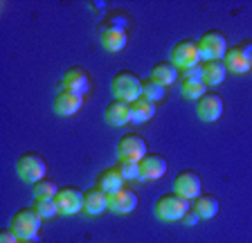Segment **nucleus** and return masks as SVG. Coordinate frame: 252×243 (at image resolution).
I'll return each mask as SVG.
<instances>
[{
  "label": "nucleus",
  "mask_w": 252,
  "mask_h": 243,
  "mask_svg": "<svg viewBox=\"0 0 252 243\" xmlns=\"http://www.w3.org/2000/svg\"><path fill=\"white\" fill-rule=\"evenodd\" d=\"M189 210H191V201H187L185 196L176 194V191H171V194H162L156 201V205H153L156 216L162 223L183 221L185 214H187Z\"/></svg>",
  "instance_id": "f257e3e1"
},
{
  "label": "nucleus",
  "mask_w": 252,
  "mask_h": 243,
  "mask_svg": "<svg viewBox=\"0 0 252 243\" xmlns=\"http://www.w3.org/2000/svg\"><path fill=\"white\" fill-rule=\"evenodd\" d=\"M41 225H43V216L34 207H23V210H18L14 216H11V223H9L11 230L21 239H25V241H34V239L38 237V232H41Z\"/></svg>",
  "instance_id": "f03ea898"
},
{
  "label": "nucleus",
  "mask_w": 252,
  "mask_h": 243,
  "mask_svg": "<svg viewBox=\"0 0 252 243\" xmlns=\"http://www.w3.org/2000/svg\"><path fill=\"white\" fill-rule=\"evenodd\" d=\"M110 88H113V95L120 101H128L133 104L135 99L142 97V79L131 70H120V72L113 77L110 81Z\"/></svg>",
  "instance_id": "7ed1b4c3"
},
{
  "label": "nucleus",
  "mask_w": 252,
  "mask_h": 243,
  "mask_svg": "<svg viewBox=\"0 0 252 243\" xmlns=\"http://www.w3.org/2000/svg\"><path fill=\"white\" fill-rule=\"evenodd\" d=\"M171 63L185 72V70H191L196 65L203 63L200 59V48H198V41H191V38H185V41H178L173 45L171 50Z\"/></svg>",
  "instance_id": "20e7f679"
},
{
  "label": "nucleus",
  "mask_w": 252,
  "mask_h": 243,
  "mask_svg": "<svg viewBox=\"0 0 252 243\" xmlns=\"http://www.w3.org/2000/svg\"><path fill=\"white\" fill-rule=\"evenodd\" d=\"M16 171H18L21 180H25L27 185H36L38 180L45 178L47 164H45V160H43L38 153L27 151V153H23L21 158L16 160Z\"/></svg>",
  "instance_id": "39448f33"
},
{
  "label": "nucleus",
  "mask_w": 252,
  "mask_h": 243,
  "mask_svg": "<svg viewBox=\"0 0 252 243\" xmlns=\"http://www.w3.org/2000/svg\"><path fill=\"white\" fill-rule=\"evenodd\" d=\"M198 48H200V59L203 61H223L227 54V38L223 32L219 30H210L205 32L198 41Z\"/></svg>",
  "instance_id": "423d86ee"
},
{
  "label": "nucleus",
  "mask_w": 252,
  "mask_h": 243,
  "mask_svg": "<svg viewBox=\"0 0 252 243\" xmlns=\"http://www.w3.org/2000/svg\"><path fill=\"white\" fill-rule=\"evenodd\" d=\"M227 72L234 74H246L252 70V43L243 41L241 45H234V48L227 50L225 59H223Z\"/></svg>",
  "instance_id": "0eeeda50"
},
{
  "label": "nucleus",
  "mask_w": 252,
  "mask_h": 243,
  "mask_svg": "<svg viewBox=\"0 0 252 243\" xmlns=\"http://www.w3.org/2000/svg\"><path fill=\"white\" fill-rule=\"evenodd\" d=\"M115 151H117V158L120 160H133V162H140V160L149 153L147 142H144L137 133H126V135H122Z\"/></svg>",
  "instance_id": "6e6552de"
},
{
  "label": "nucleus",
  "mask_w": 252,
  "mask_h": 243,
  "mask_svg": "<svg viewBox=\"0 0 252 243\" xmlns=\"http://www.w3.org/2000/svg\"><path fill=\"white\" fill-rule=\"evenodd\" d=\"M57 205L63 216H74L84 212V191H79L77 187H61L57 194Z\"/></svg>",
  "instance_id": "1a4fd4ad"
},
{
  "label": "nucleus",
  "mask_w": 252,
  "mask_h": 243,
  "mask_svg": "<svg viewBox=\"0 0 252 243\" xmlns=\"http://www.w3.org/2000/svg\"><path fill=\"white\" fill-rule=\"evenodd\" d=\"M200 189H203V182H200L198 174H196V171H191V169L180 171V174L176 176V180H173V191H176V194H180V196H185L187 201L198 198Z\"/></svg>",
  "instance_id": "9d476101"
},
{
  "label": "nucleus",
  "mask_w": 252,
  "mask_h": 243,
  "mask_svg": "<svg viewBox=\"0 0 252 243\" xmlns=\"http://www.w3.org/2000/svg\"><path fill=\"white\" fill-rule=\"evenodd\" d=\"M169 164L162 155L158 153H147L140 160V180L142 182H151V180H160L167 174Z\"/></svg>",
  "instance_id": "9b49d317"
},
{
  "label": "nucleus",
  "mask_w": 252,
  "mask_h": 243,
  "mask_svg": "<svg viewBox=\"0 0 252 243\" xmlns=\"http://www.w3.org/2000/svg\"><path fill=\"white\" fill-rule=\"evenodd\" d=\"M61 88L63 90H72V92H77V95L84 97L90 90V74L86 72L81 65H72V68H68L65 74H63Z\"/></svg>",
  "instance_id": "f8f14e48"
},
{
  "label": "nucleus",
  "mask_w": 252,
  "mask_h": 243,
  "mask_svg": "<svg viewBox=\"0 0 252 243\" xmlns=\"http://www.w3.org/2000/svg\"><path fill=\"white\" fill-rule=\"evenodd\" d=\"M54 113L61 117H70L74 113L81 111V106H84V97L72 92V90H59L57 97H54Z\"/></svg>",
  "instance_id": "ddd939ff"
},
{
  "label": "nucleus",
  "mask_w": 252,
  "mask_h": 243,
  "mask_svg": "<svg viewBox=\"0 0 252 243\" xmlns=\"http://www.w3.org/2000/svg\"><path fill=\"white\" fill-rule=\"evenodd\" d=\"M196 115L203 122H216L223 115V97L214 95V92H207L196 101Z\"/></svg>",
  "instance_id": "4468645a"
},
{
  "label": "nucleus",
  "mask_w": 252,
  "mask_h": 243,
  "mask_svg": "<svg viewBox=\"0 0 252 243\" xmlns=\"http://www.w3.org/2000/svg\"><path fill=\"white\" fill-rule=\"evenodd\" d=\"M108 198L110 196L106 194L104 189H99L97 185L86 189L84 191V214H88V216H99V214H104V212L108 210Z\"/></svg>",
  "instance_id": "2eb2a0df"
},
{
  "label": "nucleus",
  "mask_w": 252,
  "mask_h": 243,
  "mask_svg": "<svg viewBox=\"0 0 252 243\" xmlns=\"http://www.w3.org/2000/svg\"><path fill=\"white\" fill-rule=\"evenodd\" d=\"M128 43V32L124 30V25H108L101 30V45L108 52H122Z\"/></svg>",
  "instance_id": "dca6fc26"
},
{
  "label": "nucleus",
  "mask_w": 252,
  "mask_h": 243,
  "mask_svg": "<svg viewBox=\"0 0 252 243\" xmlns=\"http://www.w3.org/2000/svg\"><path fill=\"white\" fill-rule=\"evenodd\" d=\"M137 207V194L133 189H120L108 198V210L115 214H131Z\"/></svg>",
  "instance_id": "f3484780"
},
{
  "label": "nucleus",
  "mask_w": 252,
  "mask_h": 243,
  "mask_svg": "<svg viewBox=\"0 0 252 243\" xmlns=\"http://www.w3.org/2000/svg\"><path fill=\"white\" fill-rule=\"evenodd\" d=\"M104 120L108 122L110 126H124L131 122V104L128 101H110L104 111Z\"/></svg>",
  "instance_id": "a211bd4d"
},
{
  "label": "nucleus",
  "mask_w": 252,
  "mask_h": 243,
  "mask_svg": "<svg viewBox=\"0 0 252 243\" xmlns=\"http://www.w3.org/2000/svg\"><path fill=\"white\" fill-rule=\"evenodd\" d=\"M124 176H122L120 167H108V169H104L99 176H97V187L99 189H104L108 196L117 194L120 189H124Z\"/></svg>",
  "instance_id": "6ab92c4d"
},
{
  "label": "nucleus",
  "mask_w": 252,
  "mask_h": 243,
  "mask_svg": "<svg viewBox=\"0 0 252 243\" xmlns=\"http://www.w3.org/2000/svg\"><path fill=\"white\" fill-rule=\"evenodd\" d=\"M178 77H180V70L176 68L171 61H160V63H156L151 68V79L156 81V84L164 86V88H169V86L176 84Z\"/></svg>",
  "instance_id": "aec40b11"
},
{
  "label": "nucleus",
  "mask_w": 252,
  "mask_h": 243,
  "mask_svg": "<svg viewBox=\"0 0 252 243\" xmlns=\"http://www.w3.org/2000/svg\"><path fill=\"white\" fill-rule=\"evenodd\" d=\"M191 210H194L203 221H210V218H214L216 214H219L220 203H219V198L212 194H200L198 198L191 201Z\"/></svg>",
  "instance_id": "412c9836"
},
{
  "label": "nucleus",
  "mask_w": 252,
  "mask_h": 243,
  "mask_svg": "<svg viewBox=\"0 0 252 243\" xmlns=\"http://www.w3.org/2000/svg\"><path fill=\"white\" fill-rule=\"evenodd\" d=\"M227 68L223 61H203V81L205 86H219L225 81Z\"/></svg>",
  "instance_id": "4be33fe9"
},
{
  "label": "nucleus",
  "mask_w": 252,
  "mask_h": 243,
  "mask_svg": "<svg viewBox=\"0 0 252 243\" xmlns=\"http://www.w3.org/2000/svg\"><path fill=\"white\" fill-rule=\"evenodd\" d=\"M153 115H156V104L147 97H140L131 104V122H135V124H144Z\"/></svg>",
  "instance_id": "5701e85b"
},
{
  "label": "nucleus",
  "mask_w": 252,
  "mask_h": 243,
  "mask_svg": "<svg viewBox=\"0 0 252 243\" xmlns=\"http://www.w3.org/2000/svg\"><path fill=\"white\" fill-rule=\"evenodd\" d=\"M142 97H147V99H151L153 104H158V101L167 99V88L156 84V81L149 77V79H142Z\"/></svg>",
  "instance_id": "b1692460"
},
{
  "label": "nucleus",
  "mask_w": 252,
  "mask_h": 243,
  "mask_svg": "<svg viewBox=\"0 0 252 243\" xmlns=\"http://www.w3.org/2000/svg\"><path fill=\"white\" fill-rule=\"evenodd\" d=\"M183 97H187V99H196L198 101L203 95H207V86H205L203 79H187L183 81Z\"/></svg>",
  "instance_id": "393cba45"
},
{
  "label": "nucleus",
  "mask_w": 252,
  "mask_h": 243,
  "mask_svg": "<svg viewBox=\"0 0 252 243\" xmlns=\"http://www.w3.org/2000/svg\"><path fill=\"white\" fill-rule=\"evenodd\" d=\"M32 207H34L43 218H54L57 214H61L59 205H57V198H34V205Z\"/></svg>",
  "instance_id": "a878e982"
},
{
  "label": "nucleus",
  "mask_w": 252,
  "mask_h": 243,
  "mask_svg": "<svg viewBox=\"0 0 252 243\" xmlns=\"http://www.w3.org/2000/svg\"><path fill=\"white\" fill-rule=\"evenodd\" d=\"M32 187H34V198H57L59 189H61V187H57V182H52V180H47V178L38 180L36 185H32Z\"/></svg>",
  "instance_id": "bb28decb"
},
{
  "label": "nucleus",
  "mask_w": 252,
  "mask_h": 243,
  "mask_svg": "<svg viewBox=\"0 0 252 243\" xmlns=\"http://www.w3.org/2000/svg\"><path fill=\"white\" fill-rule=\"evenodd\" d=\"M120 171L124 176L126 182H131V180H140V162H133V160H120Z\"/></svg>",
  "instance_id": "cd10ccee"
},
{
  "label": "nucleus",
  "mask_w": 252,
  "mask_h": 243,
  "mask_svg": "<svg viewBox=\"0 0 252 243\" xmlns=\"http://www.w3.org/2000/svg\"><path fill=\"white\" fill-rule=\"evenodd\" d=\"M0 243H21V237L11 227H7V230H0Z\"/></svg>",
  "instance_id": "c85d7f7f"
},
{
  "label": "nucleus",
  "mask_w": 252,
  "mask_h": 243,
  "mask_svg": "<svg viewBox=\"0 0 252 243\" xmlns=\"http://www.w3.org/2000/svg\"><path fill=\"white\" fill-rule=\"evenodd\" d=\"M187 79H203V63L196 65V68H191V70H185L183 81H187Z\"/></svg>",
  "instance_id": "c756f323"
},
{
  "label": "nucleus",
  "mask_w": 252,
  "mask_h": 243,
  "mask_svg": "<svg viewBox=\"0 0 252 243\" xmlns=\"http://www.w3.org/2000/svg\"><path fill=\"white\" fill-rule=\"evenodd\" d=\"M198 221H200V216H198V214H196L194 210H189L187 214H185V218H183V223H185V225H196V223H198Z\"/></svg>",
  "instance_id": "7c9ffc66"
},
{
  "label": "nucleus",
  "mask_w": 252,
  "mask_h": 243,
  "mask_svg": "<svg viewBox=\"0 0 252 243\" xmlns=\"http://www.w3.org/2000/svg\"><path fill=\"white\" fill-rule=\"evenodd\" d=\"M21 243H34V241H25V239H21Z\"/></svg>",
  "instance_id": "2f4dec72"
}]
</instances>
